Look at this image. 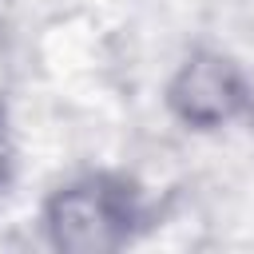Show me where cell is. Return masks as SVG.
<instances>
[{
	"label": "cell",
	"mask_w": 254,
	"mask_h": 254,
	"mask_svg": "<svg viewBox=\"0 0 254 254\" xmlns=\"http://www.w3.org/2000/svg\"><path fill=\"white\" fill-rule=\"evenodd\" d=\"M167 107L190 131H222L254 111V87L226 52L194 48L167 79Z\"/></svg>",
	"instance_id": "obj_2"
},
{
	"label": "cell",
	"mask_w": 254,
	"mask_h": 254,
	"mask_svg": "<svg viewBox=\"0 0 254 254\" xmlns=\"http://www.w3.org/2000/svg\"><path fill=\"white\" fill-rule=\"evenodd\" d=\"M40 222L60 254H115L143 226V198L131 179L95 171L56 187Z\"/></svg>",
	"instance_id": "obj_1"
},
{
	"label": "cell",
	"mask_w": 254,
	"mask_h": 254,
	"mask_svg": "<svg viewBox=\"0 0 254 254\" xmlns=\"http://www.w3.org/2000/svg\"><path fill=\"white\" fill-rule=\"evenodd\" d=\"M12 159H16V147H12V127H8V115L0 107V187L8 183L12 175Z\"/></svg>",
	"instance_id": "obj_3"
}]
</instances>
